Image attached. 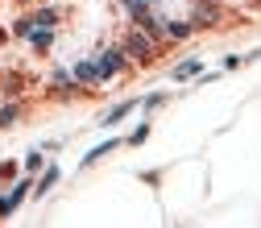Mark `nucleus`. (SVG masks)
<instances>
[{
	"label": "nucleus",
	"instance_id": "1",
	"mask_svg": "<svg viewBox=\"0 0 261 228\" xmlns=\"http://www.w3.org/2000/svg\"><path fill=\"white\" fill-rule=\"evenodd\" d=\"M120 46H124V54H128V62H133V67L141 71V67H153V62L162 58V46L145 34V29H137L133 21H128L124 29H120V38H116Z\"/></svg>",
	"mask_w": 261,
	"mask_h": 228
},
{
	"label": "nucleus",
	"instance_id": "2",
	"mask_svg": "<svg viewBox=\"0 0 261 228\" xmlns=\"http://www.w3.org/2000/svg\"><path fill=\"white\" fill-rule=\"evenodd\" d=\"M91 58H95V67H100V83H104V87H108L116 75H133V71H137L133 62H128V54H124V46H120V42H108V46H100Z\"/></svg>",
	"mask_w": 261,
	"mask_h": 228
},
{
	"label": "nucleus",
	"instance_id": "3",
	"mask_svg": "<svg viewBox=\"0 0 261 228\" xmlns=\"http://www.w3.org/2000/svg\"><path fill=\"white\" fill-rule=\"evenodd\" d=\"M187 21L195 25V34H199V29H224L228 25V9L220 5V0H191Z\"/></svg>",
	"mask_w": 261,
	"mask_h": 228
},
{
	"label": "nucleus",
	"instance_id": "4",
	"mask_svg": "<svg viewBox=\"0 0 261 228\" xmlns=\"http://www.w3.org/2000/svg\"><path fill=\"white\" fill-rule=\"evenodd\" d=\"M46 95L50 100H75V95H83V91H79V83H75V75L67 67H54L50 79H46Z\"/></svg>",
	"mask_w": 261,
	"mask_h": 228
},
{
	"label": "nucleus",
	"instance_id": "5",
	"mask_svg": "<svg viewBox=\"0 0 261 228\" xmlns=\"http://www.w3.org/2000/svg\"><path fill=\"white\" fill-rule=\"evenodd\" d=\"M71 75H75V83H79V91L83 95H95L104 83H100V67H95V58H79L75 67H71Z\"/></svg>",
	"mask_w": 261,
	"mask_h": 228
},
{
	"label": "nucleus",
	"instance_id": "6",
	"mask_svg": "<svg viewBox=\"0 0 261 228\" xmlns=\"http://www.w3.org/2000/svg\"><path fill=\"white\" fill-rule=\"evenodd\" d=\"M195 38V25L187 21V17H166V46H174V42H191Z\"/></svg>",
	"mask_w": 261,
	"mask_h": 228
},
{
	"label": "nucleus",
	"instance_id": "7",
	"mask_svg": "<svg viewBox=\"0 0 261 228\" xmlns=\"http://www.w3.org/2000/svg\"><path fill=\"white\" fill-rule=\"evenodd\" d=\"M29 17H34V29H58L62 9H54V5H38V9H29Z\"/></svg>",
	"mask_w": 261,
	"mask_h": 228
},
{
	"label": "nucleus",
	"instance_id": "8",
	"mask_svg": "<svg viewBox=\"0 0 261 228\" xmlns=\"http://www.w3.org/2000/svg\"><path fill=\"white\" fill-rule=\"evenodd\" d=\"M62 179V170H58V162H46V166L38 170V179H34V195H46V191H54V183Z\"/></svg>",
	"mask_w": 261,
	"mask_h": 228
},
{
	"label": "nucleus",
	"instance_id": "9",
	"mask_svg": "<svg viewBox=\"0 0 261 228\" xmlns=\"http://www.w3.org/2000/svg\"><path fill=\"white\" fill-rule=\"evenodd\" d=\"M133 108H141V100H120V104H112V108L100 116V124H104V129H112V124H120V120L133 112Z\"/></svg>",
	"mask_w": 261,
	"mask_h": 228
},
{
	"label": "nucleus",
	"instance_id": "10",
	"mask_svg": "<svg viewBox=\"0 0 261 228\" xmlns=\"http://www.w3.org/2000/svg\"><path fill=\"white\" fill-rule=\"evenodd\" d=\"M112 149H120V137H108V141H100V145H91L87 154H83V162H79V166L87 170V166H95V162H100V158H108Z\"/></svg>",
	"mask_w": 261,
	"mask_h": 228
},
{
	"label": "nucleus",
	"instance_id": "11",
	"mask_svg": "<svg viewBox=\"0 0 261 228\" xmlns=\"http://www.w3.org/2000/svg\"><path fill=\"white\" fill-rule=\"evenodd\" d=\"M34 179H38V174H25V179H17V187L9 191V204H13V212H17V208L29 199V195H34Z\"/></svg>",
	"mask_w": 261,
	"mask_h": 228
},
{
	"label": "nucleus",
	"instance_id": "12",
	"mask_svg": "<svg viewBox=\"0 0 261 228\" xmlns=\"http://www.w3.org/2000/svg\"><path fill=\"white\" fill-rule=\"evenodd\" d=\"M21 112H25V104H21V100H13V95H9V100L0 104V129H13V124L21 120Z\"/></svg>",
	"mask_w": 261,
	"mask_h": 228
},
{
	"label": "nucleus",
	"instance_id": "13",
	"mask_svg": "<svg viewBox=\"0 0 261 228\" xmlns=\"http://www.w3.org/2000/svg\"><path fill=\"white\" fill-rule=\"evenodd\" d=\"M0 87H5L13 100H21V95H25V87H29V79H25L21 71H9V75H0Z\"/></svg>",
	"mask_w": 261,
	"mask_h": 228
},
{
	"label": "nucleus",
	"instance_id": "14",
	"mask_svg": "<svg viewBox=\"0 0 261 228\" xmlns=\"http://www.w3.org/2000/svg\"><path fill=\"white\" fill-rule=\"evenodd\" d=\"M54 34H58V29H34V34H29L25 42L34 46V54H50V46H54Z\"/></svg>",
	"mask_w": 261,
	"mask_h": 228
},
{
	"label": "nucleus",
	"instance_id": "15",
	"mask_svg": "<svg viewBox=\"0 0 261 228\" xmlns=\"http://www.w3.org/2000/svg\"><path fill=\"white\" fill-rule=\"evenodd\" d=\"M199 71H203V62H199V58H182L178 67H174V83H187V79H195Z\"/></svg>",
	"mask_w": 261,
	"mask_h": 228
},
{
	"label": "nucleus",
	"instance_id": "16",
	"mask_svg": "<svg viewBox=\"0 0 261 228\" xmlns=\"http://www.w3.org/2000/svg\"><path fill=\"white\" fill-rule=\"evenodd\" d=\"M42 166H46V145H38V149L25 154V174H38Z\"/></svg>",
	"mask_w": 261,
	"mask_h": 228
},
{
	"label": "nucleus",
	"instance_id": "17",
	"mask_svg": "<svg viewBox=\"0 0 261 228\" xmlns=\"http://www.w3.org/2000/svg\"><path fill=\"white\" fill-rule=\"evenodd\" d=\"M29 34H34V17H29V13L13 17V38H29Z\"/></svg>",
	"mask_w": 261,
	"mask_h": 228
},
{
	"label": "nucleus",
	"instance_id": "18",
	"mask_svg": "<svg viewBox=\"0 0 261 228\" xmlns=\"http://www.w3.org/2000/svg\"><path fill=\"white\" fill-rule=\"evenodd\" d=\"M145 137H149V120H141V124H133V133L124 137V145H141Z\"/></svg>",
	"mask_w": 261,
	"mask_h": 228
},
{
	"label": "nucleus",
	"instance_id": "19",
	"mask_svg": "<svg viewBox=\"0 0 261 228\" xmlns=\"http://www.w3.org/2000/svg\"><path fill=\"white\" fill-rule=\"evenodd\" d=\"M162 104H166V91H149L145 100H141V108H145V112H158Z\"/></svg>",
	"mask_w": 261,
	"mask_h": 228
},
{
	"label": "nucleus",
	"instance_id": "20",
	"mask_svg": "<svg viewBox=\"0 0 261 228\" xmlns=\"http://www.w3.org/2000/svg\"><path fill=\"white\" fill-rule=\"evenodd\" d=\"M17 174H21V162H13V158L0 162V179H17Z\"/></svg>",
	"mask_w": 261,
	"mask_h": 228
},
{
	"label": "nucleus",
	"instance_id": "21",
	"mask_svg": "<svg viewBox=\"0 0 261 228\" xmlns=\"http://www.w3.org/2000/svg\"><path fill=\"white\" fill-rule=\"evenodd\" d=\"M241 67V54H224V71H237Z\"/></svg>",
	"mask_w": 261,
	"mask_h": 228
},
{
	"label": "nucleus",
	"instance_id": "22",
	"mask_svg": "<svg viewBox=\"0 0 261 228\" xmlns=\"http://www.w3.org/2000/svg\"><path fill=\"white\" fill-rule=\"evenodd\" d=\"M13 216V204H9V195H0V220H9Z\"/></svg>",
	"mask_w": 261,
	"mask_h": 228
},
{
	"label": "nucleus",
	"instance_id": "23",
	"mask_svg": "<svg viewBox=\"0 0 261 228\" xmlns=\"http://www.w3.org/2000/svg\"><path fill=\"white\" fill-rule=\"evenodd\" d=\"M158 179H162V170H141V183H149V187H153Z\"/></svg>",
	"mask_w": 261,
	"mask_h": 228
},
{
	"label": "nucleus",
	"instance_id": "24",
	"mask_svg": "<svg viewBox=\"0 0 261 228\" xmlns=\"http://www.w3.org/2000/svg\"><path fill=\"white\" fill-rule=\"evenodd\" d=\"M5 42H9V34H5V29H0V50H5Z\"/></svg>",
	"mask_w": 261,
	"mask_h": 228
},
{
	"label": "nucleus",
	"instance_id": "25",
	"mask_svg": "<svg viewBox=\"0 0 261 228\" xmlns=\"http://www.w3.org/2000/svg\"><path fill=\"white\" fill-rule=\"evenodd\" d=\"M17 5H25V9H29V5H34V0H17Z\"/></svg>",
	"mask_w": 261,
	"mask_h": 228
}]
</instances>
